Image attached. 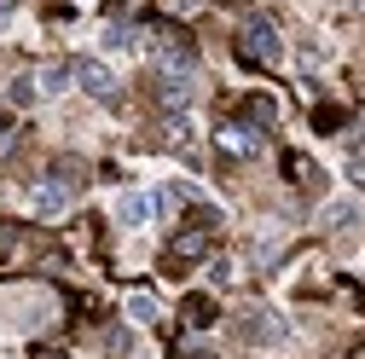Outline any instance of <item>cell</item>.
Masks as SVG:
<instances>
[{
	"mask_svg": "<svg viewBox=\"0 0 365 359\" xmlns=\"http://www.w3.org/2000/svg\"><path fill=\"white\" fill-rule=\"evenodd\" d=\"M209 238H215V214L197 209L192 227H180V232L168 238V273H192V266L209 255Z\"/></svg>",
	"mask_w": 365,
	"mask_h": 359,
	"instance_id": "cell-1",
	"label": "cell"
},
{
	"mask_svg": "<svg viewBox=\"0 0 365 359\" xmlns=\"http://www.w3.org/2000/svg\"><path fill=\"white\" fill-rule=\"evenodd\" d=\"M279 29H272L267 18H244L238 24V58L250 64V70H267V64H279Z\"/></svg>",
	"mask_w": 365,
	"mask_h": 359,
	"instance_id": "cell-2",
	"label": "cell"
},
{
	"mask_svg": "<svg viewBox=\"0 0 365 359\" xmlns=\"http://www.w3.org/2000/svg\"><path fill=\"white\" fill-rule=\"evenodd\" d=\"M261 140H267V133H261L255 122H244V116H226V122L215 128V151H226L232 162H250V157H261Z\"/></svg>",
	"mask_w": 365,
	"mask_h": 359,
	"instance_id": "cell-3",
	"label": "cell"
},
{
	"mask_svg": "<svg viewBox=\"0 0 365 359\" xmlns=\"http://www.w3.org/2000/svg\"><path fill=\"white\" fill-rule=\"evenodd\" d=\"M157 99H163V110H168V116H186V110H192V99H197V76L163 70V76H157Z\"/></svg>",
	"mask_w": 365,
	"mask_h": 359,
	"instance_id": "cell-4",
	"label": "cell"
},
{
	"mask_svg": "<svg viewBox=\"0 0 365 359\" xmlns=\"http://www.w3.org/2000/svg\"><path fill=\"white\" fill-rule=\"evenodd\" d=\"M76 81H81L93 99H105V105L122 93V81H116V70H110L105 58H76Z\"/></svg>",
	"mask_w": 365,
	"mask_h": 359,
	"instance_id": "cell-5",
	"label": "cell"
},
{
	"mask_svg": "<svg viewBox=\"0 0 365 359\" xmlns=\"http://www.w3.org/2000/svg\"><path fill=\"white\" fill-rule=\"evenodd\" d=\"M163 70H180V76H197V47L186 29H168L163 35Z\"/></svg>",
	"mask_w": 365,
	"mask_h": 359,
	"instance_id": "cell-6",
	"label": "cell"
},
{
	"mask_svg": "<svg viewBox=\"0 0 365 359\" xmlns=\"http://www.w3.org/2000/svg\"><path fill=\"white\" fill-rule=\"evenodd\" d=\"M70 203H76V192L53 186V180H41V186L29 192V209H35V220H58V214H70Z\"/></svg>",
	"mask_w": 365,
	"mask_h": 359,
	"instance_id": "cell-7",
	"label": "cell"
},
{
	"mask_svg": "<svg viewBox=\"0 0 365 359\" xmlns=\"http://www.w3.org/2000/svg\"><path fill=\"white\" fill-rule=\"evenodd\" d=\"M157 203H163L157 192H122L116 197V220H122V227H145V220L157 214Z\"/></svg>",
	"mask_w": 365,
	"mask_h": 359,
	"instance_id": "cell-8",
	"label": "cell"
},
{
	"mask_svg": "<svg viewBox=\"0 0 365 359\" xmlns=\"http://www.w3.org/2000/svg\"><path fill=\"white\" fill-rule=\"evenodd\" d=\"M47 180L64 186V192H81V186H87V162H81V157H53V174H47Z\"/></svg>",
	"mask_w": 365,
	"mask_h": 359,
	"instance_id": "cell-9",
	"label": "cell"
},
{
	"mask_svg": "<svg viewBox=\"0 0 365 359\" xmlns=\"http://www.w3.org/2000/svg\"><path fill=\"white\" fill-rule=\"evenodd\" d=\"M244 336H261V342H284V336H290V325L279 319V313H250V319H244Z\"/></svg>",
	"mask_w": 365,
	"mask_h": 359,
	"instance_id": "cell-10",
	"label": "cell"
},
{
	"mask_svg": "<svg viewBox=\"0 0 365 359\" xmlns=\"http://www.w3.org/2000/svg\"><path fill=\"white\" fill-rule=\"evenodd\" d=\"M70 81H76V64H64V58L41 64V76H35V87H41V93H64Z\"/></svg>",
	"mask_w": 365,
	"mask_h": 359,
	"instance_id": "cell-11",
	"label": "cell"
},
{
	"mask_svg": "<svg viewBox=\"0 0 365 359\" xmlns=\"http://www.w3.org/2000/svg\"><path fill=\"white\" fill-rule=\"evenodd\" d=\"M128 313H133V325H157V313H163V307H157V296L133 290V296H128Z\"/></svg>",
	"mask_w": 365,
	"mask_h": 359,
	"instance_id": "cell-12",
	"label": "cell"
},
{
	"mask_svg": "<svg viewBox=\"0 0 365 359\" xmlns=\"http://www.w3.org/2000/svg\"><path fill=\"white\" fill-rule=\"evenodd\" d=\"M272 116H279V105H272V99H250V105H244V122H255L261 133L272 128Z\"/></svg>",
	"mask_w": 365,
	"mask_h": 359,
	"instance_id": "cell-13",
	"label": "cell"
},
{
	"mask_svg": "<svg viewBox=\"0 0 365 359\" xmlns=\"http://www.w3.org/2000/svg\"><path fill=\"white\" fill-rule=\"evenodd\" d=\"M133 41H140V29H133V24H122V18H116V24L105 29V47H110V53H122V47H133Z\"/></svg>",
	"mask_w": 365,
	"mask_h": 359,
	"instance_id": "cell-14",
	"label": "cell"
},
{
	"mask_svg": "<svg viewBox=\"0 0 365 359\" xmlns=\"http://www.w3.org/2000/svg\"><path fill=\"white\" fill-rule=\"evenodd\" d=\"M209 319H215V301H209V296H192V307H186V325H197V331H203Z\"/></svg>",
	"mask_w": 365,
	"mask_h": 359,
	"instance_id": "cell-15",
	"label": "cell"
},
{
	"mask_svg": "<svg viewBox=\"0 0 365 359\" xmlns=\"http://www.w3.org/2000/svg\"><path fill=\"white\" fill-rule=\"evenodd\" d=\"M313 128H319V133H336V128H342V110H336V105H319V110H313Z\"/></svg>",
	"mask_w": 365,
	"mask_h": 359,
	"instance_id": "cell-16",
	"label": "cell"
},
{
	"mask_svg": "<svg viewBox=\"0 0 365 359\" xmlns=\"http://www.w3.org/2000/svg\"><path fill=\"white\" fill-rule=\"evenodd\" d=\"M348 220H359L354 203H331V209H325V227H348Z\"/></svg>",
	"mask_w": 365,
	"mask_h": 359,
	"instance_id": "cell-17",
	"label": "cell"
},
{
	"mask_svg": "<svg viewBox=\"0 0 365 359\" xmlns=\"http://www.w3.org/2000/svg\"><path fill=\"white\" fill-rule=\"evenodd\" d=\"M348 180H354V186L365 192V157H348Z\"/></svg>",
	"mask_w": 365,
	"mask_h": 359,
	"instance_id": "cell-18",
	"label": "cell"
},
{
	"mask_svg": "<svg viewBox=\"0 0 365 359\" xmlns=\"http://www.w3.org/2000/svg\"><path fill=\"white\" fill-rule=\"evenodd\" d=\"M29 359H64V348H35Z\"/></svg>",
	"mask_w": 365,
	"mask_h": 359,
	"instance_id": "cell-19",
	"label": "cell"
},
{
	"mask_svg": "<svg viewBox=\"0 0 365 359\" xmlns=\"http://www.w3.org/2000/svg\"><path fill=\"white\" fill-rule=\"evenodd\" d=\"M186 359H215V353H203V348H192V353H186Z\"/></svg>",
	"mask_w": 365,
	"mask_h": 359,
	"instance_id": "cell-20",
	"label": "cell"
},
{
	"mask_svg": "<svg viewBox=\"0 0 365 359\" xmlns=\"http://www.w3.org/2000/svg\"><path fill=\"white\" fill-rule=\"evenodd\" d=\"M348 359H365V342H359V348H348Z\"/></svg>",
	"mask_w": 365,
	"mask_h": 359,
	"instance_id": "cell-21",
	"label": "cell"
},
{
	"mask_svg": "<svg viewBox=\"0 0 365 359\" xmlns=\"http://www.w3.org/2000/svg\"><path fill=\"white\" fill-rule=\"evenodd\" d=\"M12 6H18V0H0V18H6V12H12Z\"/></svg>",
	"mask_w": 365,
	"mask_h": 359,
	"instance_id": "cell-22",
	"label": "cell"
},
{
	"mask_svg": "<svg viewBox=\"0 0 365 359\" xmlns=\"http://www.w3.org/2000/svg\"><path fill=\"white\" fill-rule=\"evenodd\" d=\"M354 6H359V12H365V0H354Z\"/></svg>",
	"mask_w": 365,
	"mask_h": 359,
	"instance_id": "cell-23",
	"label": "cell"
}]
</instances>
